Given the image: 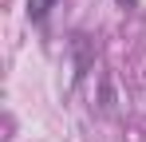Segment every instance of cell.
I'll list each match as a JSON object with an SVG mask.
<instances>
[{"label": "cell", "instance_id": "1", "mask_svg": "<svg viewBox=\"0 0 146 142\" xmlns=\"http://www.w3.org/2000/svg\"><path fill=\"white\" fill-rule=\"evenodd\" d=\"M51 8H55V0H28V16H32L36 24H44V20H48V12H51Z\"/></svg>", "mask_w": 146, "mask_h": 142}]
</instances>
